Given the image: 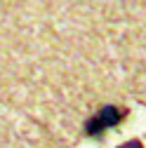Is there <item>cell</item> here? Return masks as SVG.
<instances>
[{
	"label": "cell",
	"mask_w": 146,
	"mask_h": 148,
	"mask_svg": "<svg viewBox=\"0 0 146 148\" xmlns=\"http://www.w3.org/2000/svg\"><path fill=\"white\" fill-rule=\"evenodd\" d=\"M120 118H123L120 108H116V106H104L97 115H92V118L87 120V134H99V132H104V129L118 125Z\"/></svg>",
	"instance_id": "obj_1"
},
{
	"label": "cell",
	"mask_w": 146,
	"mask_h": 148,
	"mask_svg": "<svg viewBox=\"0 0 146 148\" xmlns=\"http://www.w3.org/2000/svg\"><path fill=\"white\" fill-rule=\"evenodd\" d=\"M120 148H141V143H139V141H127V143L120 146Z\"/></svg>",
	"instance_id": "obj_2"
}]
</instances>
